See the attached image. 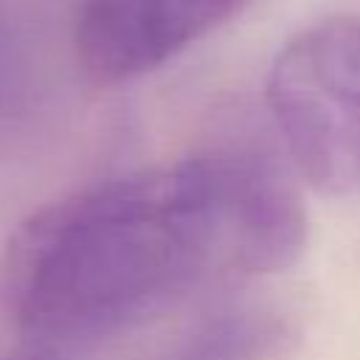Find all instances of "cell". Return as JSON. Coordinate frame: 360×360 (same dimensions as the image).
<instances>
[{"instance_id": "1", "label": "cell", "mask_w": 360, "mask_h": 360, "mask_svg": "<svg viewBox=\"0 0 360 360\" xmlns=\"http://www.w3.org/2000/svg\"><path fill=\"white\" fill-rule=\"evenodd\" d=\"M225 264L205 152L56 200L8 236L0 298L45 343L127 329Z\"/></svg>"}, {"instance_id": "2", "label": "cell", "mask_w": 360, "mask_h": 360, "mask_svg": "<svg viewBox=\"0 0 360 360\" xmlns=\"http://www.w3.org/2000/svg\"><path fill=\"white\" fill-rule=\"evenodd\" d=\"M267 107L315 191L360 194V14L292 34L270 62Z\"/></svg>"}, {"instance_id": "3", "label": "cell", "mask_w": 360, "mask_h": 360, "mask_svg": "<svg viewBox=\"0 0 360 360\" xmlns=\"http://www.w3.org/2000/svg\"><path fill=\"white\" fill-rule=\"evenodd\" d=\"M250 0H82L73 48L101 84L143 76L239 17Z\"/></svg>"}, {"instance_id": "4", "label": "cell", "mask_w": 360, "mask_h": 360, "mask_svg": "<svg viewBox=\"0 0 360 360\" xmlns=\"http://www.w3.org/2000/svg\"><path fill=\"white\" fill-rule=\"evenodd\" d=\"M225 267L281 273L307 248V208L290 177L253 149L205 152Z\"/></svg>"}, {"instance_id": "5", "label": "cell", "mask_w": 360, "mask_h": 360, "mask_svg": "<svg viewBox=\"0 0 360 360\" xmlns=\"http://www.w3.org/2000/svg\"><path fill=\"white\" fill-rule=\"evenodd\" d=\"M290 332L270 312H228L194 332L166 360H273Z\"/></svg>"}, {"instance_id": "6", "label": "cell", "mask_w": 360, "mask_h": 360, "mask_svg": "<svg viewBox=\"0 0 360 360\" xmlns=\"http://www.w3.org/2000/svg\"><path fill=\"white\" fill-rule=\"evenodd\" d=\"M28 93V62L25 45L14 20L0 6V124L20 112Z\"/></svg>"}]
</instances>
